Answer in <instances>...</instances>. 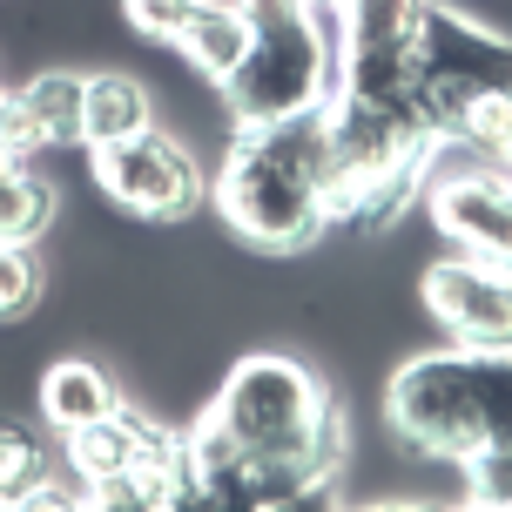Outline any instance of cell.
I'll return each instance as SVG.
<instances>
[{
	"label": "cell",
	"mask_w": 512,
	"mask_h": 512,
	"mask_svg": "<svg viewBox=\"0 0 512 512\" xmlns=\"http://www.w3.org/2000/svg\"><path fill=\"white\" fill-rule=\"evenodd\" d=\"M236 7L250 21V41H243L236 75L223 81L230 122L256 128L331 108L337 68H344V14L317 0H236Z\"/></svg>",
	"instance_id": "3957f363"
},
{
	"label": "cell",
	"mask_w": 512,
	"mask_h": 512,
	"mask_svg": "<svg viewBox=\"0 0 512 512\" xmlns=\"http://www.w3.org/2000/svg\"><path fill=\"white\" fill-rule=\"evenodd\" d=\"M337 472H344V411L331 398L324 418L297 445H283L270 459H250V486H256V506H317Z\"/></svg>",
	"instance_id": "9c48e42d"
},
{
	"label": "cell",
	"mask_w": 512,
	"mask_h": 512,
	"mask_svg": "<svg viewBox=\"0 0 512 512\" xmlns=\"http://www.w3.org/2000/svg\"><path fill=\"white\" fill-rule=\"evenodd\" d=\"M324 169H331V115L310 108V115L236 128L209 196L223 209V223L250 236L256 250H310L331 230Z\"/></svg>",
	"instance_id": "6da1fadb"
},
{
	"label": "cell",
	"mask_w": 512,
	"mask_h": 512,
	"mask_svg": "<svg viewBox=\"0 0 512 512\" xmlns=\"http://www.w3.org/2000/svg\"><path fill=\"white\" fill-rule=\"evenodd\" d=\"M115 405H122V398H115L108 371L88 364V358H61V364H48V378H41V418H48L54 432H81V425L108 418Z\"/></svg>",
	"instance_id": "4fadbf2b"
},
{
	"label": "cell",
	"mask_w": 512,
	"mask_h": 512,
	"mask_svg": "<svg viewBox=\"0 0 512 512\" xmlns=\"http://www.w3.org/2000/svg\"><path fill=\"white\" fill-rule=\"evenodd\" d=\"M88 155H95V182L122 209L149 216V223H182L209 196L196 155L182 149L176 135H162V128H142V135L108 142V149H88Z\"/></svg>",
	"instance_id": "8992f818"
},
{
	"label": "cell",
	"mask_w": 512,
	"mask_h": 512,
	"mask_svg": "<svg viewBox=\"0 0 512 512\" xmlns=\"http://www.w3.org/2000/svg\"><path fill=\"white\" fill-rule=\"evenodd\" d=\"M189 7H196V0H122L128 27L149 34V41H176V27L189 21Z\"/></svg>",
	"instance_id": "ac0fdd59"
},
{
	"label": "cell",
	"mask_w": 512,
	"mask_h": 512,
	"mask_svg": "<svg viewBox=\"0 0 512 512\" xmlns=\"http://www.w3.org/2000/svg\"><path fill=\"white\" fill-rule=\"evenodd\" d=\"M432 216H438V230L452 236L465 256L512 270V176L506 169L479 162V169L438 176L432 182Z\"/></svg>",
	"instance_id": "ba28073f"
},
{
	"label": "cell",
	"mask_w": 512,
	"mask_h": 512,
	"mask_svg": "<svg viewBox=\"0 0 512 512\" xmlns=\"http://www.w3.org/2000/svg\"><path fill=\"white\" fill-rule=\"evenodd\" d=\"M492 169H506V176H512V128L499 135V149H492Z\"/></svg>",
	"instance_id": "d6986e66"
},
{
	"label": "cell",
	"mask_w": 512,
	"mask_h": 512,
	"mask_svg": "<svg viewBox=\"0 0 512 512\" xmlns=\"http://www.w3.org/2000/svg\"><path fill=\"white\" fill-rule=\"evenodd\" d=\"M0 108H7V81H0Z\"/></svg>",
	"instance_id": "7402d4cb"
},
{
	"label": "cell",
	"mask_w": 512,
	"mask_h": 512,
	"mask_svg": "<svg viewBox=\"0 0 512 512\" xmlns=\"http://www.w3.org/2000/svg\"><path fill=\"white\" fill-rule=\"evenodd\" d=\"M411 61H418V102H425V122L438 128V149L459 142V128L486 102H512V34L479 27L445 0H425Z\"/></svg>",
	"instance_id": "277c9868"
},
{
	"label": "cell",
	"mask_w": 512,
	"mask_h": 512,
	"mask_svg": "<svg viewBox=\"0 0 512 512\" xmlns=\"http://www.w3.org/2000/svg\"><path fill=\"white\" fill-rule=\"evenodd\" d=\"M317 7H337V14H344V0H317Z\"/></svg>",
	"instance_id": "44dd1931"
},
{
	"label": "cell",
	"mask_w": 512,
	"mask_h": 512,
	"mask_svg": "<svg viewBox=\"0 0 512 512\" xmlns=\"http://www.w3.org/2000/svg\"><path fill=\"white\" fill-rule=\"evenodd\" d=\"M21 162H27V155L14 149V142H7V135H0V176H7V169H21Z\"/></svg>",
	"instance_id": "ffe728a7"
},
{
	"label": "cell",
	"mask_w": 512,
	"mask_h": 512,
	"mask_svg": "<svg viewBox=\"0 0 512 512\" xmlns=\"http://www.w3.org/2000/svg\"><path fill=\"white\" fill-rule=\"evenodd\" d=\"M155 128V102L149 88L122 68H102V75L81 81V149H108V142H128Z\"/></svg>",
	"instance_id": "8fae6325"
},
{
	"label": "cell",
	"mask_w": 512,
	"mask_h": 512,
	"mask_svg": "<svg viewBox=\"0 0 512 512\" xmlns=\"http://www.w3.org/2000/svg\"><path fill=\"white\" fill-rule=\"evenodd\" d=\"M384 418L418 459L465 465L486 445H512V351H418L384 384Z\"/></svg>",
	"instance_id": "7a4b0ae2"
},
{
	"label": "cell",
	"mask_w": 512,
	"mask_h": 512,
	"mask_svg": "<svg viewBox=\"0 0 512 512\" xmlns=\"http://www.w3.org/2000/svg\"><path fill=\"white\" fill-rule=\"evenodd\" d=\"M324 405H331V391L317 384L310 364H297L290 351H250V358L230 364L223 391L209 398V418H216L250 459H270L283 445H297V438L324 418Z\"/></svg>",
	"instance_id": "5b68a950"
},
{
	"label": "cell",
	"mask_w": 512,
	"mask_h": 512,
	"mask_svg": "<svg viewBox=\"0 0 512 512\" xmlns=\"http://www.w3.org/2000/svg\"><path fill=\"white\" fill-rule=\"evenodd\" d=\"M425 310H432L452 344L472 351H512V270L479 263V256H452L425 270Z\"/></svg>",
	"instance_id": "52a82bcc"
},
{
	"label": "cell",
	"mask_w": 512,
	"mask_h": 512,
	"mask_svg": "<svg viewBox=\"0 0 512 512\" xmlns=\"http://www.w3.org/2000/svg\"><path fill=\"white\" fill-rule=\"evenodd\" d=\"M243 41H250V21H243L236 0H196L169 48H182V61H189L196 75H209L223 88V81L236 75V61H243Z\"/></svg>",
	"instance_id": "7c38bea8"
},
{
	"label": "cell",
	"mask_w": 512,
	"mask_h": 512,
	"mask_svg": "<svg viewBox=\"0 0 512 512\" xmlns=\"http://www.w3.org/2000/svg\"><path fill=\"white\" fill-rule=\"evenodd\" d=\"M465 486L479 506H512V445H486L465 459Z\"/></svg>",
	"instance_id": "e0dca14e"
},
{
	"label": "cell",
	"mask_w": 512,
	"mask_h": 512,
	"mask_svg": "<svg viewBox=\"0 0 512 512\" xmlns=\"http://www.w3.org/2000/svg\"><path fill=\"white\" fill-rule=\"evenodd\" d=\"M54 189L41 176H27V162L21 169H7L0 176V243H34V236L54 223Z\"/></svg>",
	"instance_id": "5bb4252c"
},
{
	"label": "cell",
	"mask_w": 512,
	"mask_h": 512,
	"mask_svg": "<svg viewBox=\"0 0 512 512\" xmlns=\"http://www.w3.org/2000/svg\"><path fill=\"white\" fill-rule=\"evenodd\" d=\"M41 304V256L34 243H0V317H27Z\"/></svg>",
	"instance_id": "2e32d148"
},
{
	"label": "cell",
	"mask_w": 512,
	"mask_h": 512,
	"mask_svg": "<svg viewBox=\"0 0 512 512\" xmlns=\"http://www.w3.org/2000/svg\"><path fill=\"white\" fill-rule=\"evenodd\" d=\"M41 479H48L41 438L27 432V425H14V418H0V506H21Z\"/></svg>",
	"instance_id": "9a60e30c"
},
{
	"label": "cell",
	"mask_w": 512,
	"mask_h": 512,
	"mask_svg": "<svg viewBox=\"0 0 512 512\" xmlns=\"http://www.w3.org/2000/svg\"><path fill=\"white\" fill-rule=\"evenodd\" d=\"M81 81L88 75H75V68H41L21 88H7L0 135L21 155H34L41 142H81Z\"/></svg>",
	"instance_id": "30bf717a"
}]
</instances>
